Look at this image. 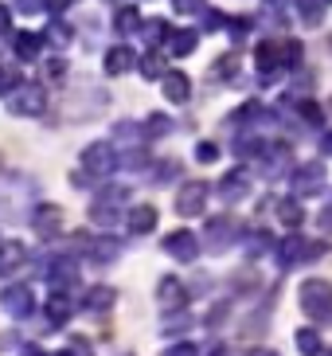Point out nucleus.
Instances as JSON below:
<instances>
[{"label": "nucleus", "instance_id": "obj_1", "mask_svg": "<svg viewBox=\"0 0 332 356\" xmlns=\"http://www.w3.org/2000/svg\"><path fill=\"white\" fill-rule=\"evenodd\" d=\"M297 302H301V309L317 325H332V282H324V278H309V282H301Z\"/></svg>", "mask_w": 332, "mask_h": 356}, {"label": "nucleus", "instance_id": "obj_2", "mask_svg": "<svg viewBox=\"0 0 332 356\" xmlns=\"http://www.w3.org/2000/svg\"><path fill=\"white\" fill-rule=\"evenodd\" d=\"M12 114H20V118H40L43 110H47V86L40 83H24L12 90V102H8Z\"/></svg>", "mask_w": 332, "mask_h": 356}, {"label": "nucleus", "instance_id": "obj_3", "mask_svg": "<svg viewBox=\"0 0 332 356\" xmlns=\"http://www.w3.org/2000/svg\"><path fill=\"white\" fill-rule=\"evenodd\" d=\"M78 165H83L86 177H110V172L117 168V149L110 145V141H94V145L83 149Z\"/></svg>", "mask_w": 332, "mask_h": 356}, {"label": "nucleus", "instance_id": "obj_4", "mask_svg": "<svg viewBox=\"0 0 332 356\" xmlns=\"http://www.w3.org/2000/svg\"><path fill=\"white\" fill-rule=\"evenodd\" d=\"M324 180H329V168H324V161H309V165H301L297 172H293V196L297 200H309L317 196V192L324 188Z\"/></svg>", "mask_w": 332, "mask_h": 356}, {"label": "nucleus", "instance_id": "obj_5", "mask_svg": "<svg viewBox=\"0 0 332 356\" xmlns=\"http://www.w3.org/2000/svg\"><path fill=\"white\" fill-rule=\"evenodd\" d=\"M309 259V243H305V235H285V239L274 247V262H278V270L285 274V270H293V266H301V262Z\"/></svg>", "mask_w": 332, "mask_h": 356}, {"label": "nucleus", "instance_id": "obj_6", "mask_svg": "<svg viewBox=\"0 0 332 356\" xmlns=\"http://www.w3.org/2000/svg\"><path fill=\"white\" fill-rule=\"evenodd\" d=\"M235 235H239V220H231V216H215V220H208V227H204L208 251H227L231 243H235Z\"/></svg>", "mask_w": 332, "mask_h": 356}, {"label": "nucleus", "instance_id": "obj_7", "mask_svg": "<svg viewBox=\"0 0 332 356\" xmlns=\"http://www.w3.org/2000/svg\"><path fill=\"white\" fill-rule=\"evenodd\" d=\"M47 278H51L55 293H67L71 286H78V259H71V254H55V259L47 262Z\"/></svg>", "mask_w": 332, "mask_h": 356}, {"label": "nucleus", "instance_id": "obj_8", "mask_svg": "<svg viewBox=\"0 0 332 356\" xmlns=\"http://www.w3.org/2000/svg\"><path fill=\"white\" fill-rule=\"evenodd\" d=\"M208 184L204 180H188L184 188L176 192V211L184 216V220H192V216H199L204 211V204H208Z\"/></svg>", "mask_w": 332, "mask_h": 356}, {"label": "nucleus", "instance_id": "obj_9", "mask_svg": "<svg viewBox=\"0 0 332 356\" xmlns=\"http://www.w3.org/2000/svg\"><path fill=\"white\" fill-rule=\"evenodd\" d=\"M290 145H281V141H274V145H266L258 153V161H262V177L266 180H278L281 172H285V168H290Z\"/></svg>", "mask_w": 332, "mask_h": 356}, {"label": "nucleus", "instance_id": "obj_10", "mask_svg": "<svg viewBox=\"0 0 332 356\" xmlns=\"http://www.w3.org/2000/svg\"><path fill=\"white\" fill-rule=\"evenodd\" d=\"M31 227H35V235H43V239L63 235V208H55V204H40V208L31 211Z\"/></svg>", "mask_w": 332, "mask_h": 356}, {"label": "nucleus", "instance_id": "obj_11", "mask_svg": "<svg viewBox=\"0 0 332 356\" xmlns=\"http://www.w3.org/2000/svg\"><path fill=\"white\" fill-rule=\"evenodd\" d=\"M0 305H4V314L16 317V321H24V317H31V290L28 286H4V293H0Z\"/></svg>", "mask_w": 332, "mask_h": 356}, {"label": "nucleus", "instance_id": "obj_12", "mask_svg": "<svg viewBox=\"0 0 332 356\" xmlns=\"http://www.w3.org/2000/svg\"><path fill=\"white\" fill-rule=\"evenodd\" d=\"M165 254H172L176 262H196L199 239L192 231H172V235H165Z\"/></svg>", "mask_w": 332, "mask_h": 356}, {"label": "nucleus", "instance_id": "obj_13", "mask_svg": "<svg viewBox=\"0 0 332 356\" xmlns=\"http://www.w3.org/2000/svg\"><path fill=\"white\" fill-rule=\"evenodd\" d=\"M247 192H250L247 168H235V172H227V177L219 180V200H223V204H239V200H247Z\"/></svg>", "mask_w": 332, "mask_h": 356}, {"label": "nucleus", "instance_id": "obj_14", "mask_svg": "<svg viewBox=\"0 0 332 356\" xmlns=\"http://www.w3.org/2000/svg\"><path fill=\"white\" fill-rule=\"evenodd\" d=\"M156 302L165 305V309H180V305H188V286L168 274V278H160V286H156Z\"/></svg>", "mask_w": 332, "mask_h": 356}, {"label": "nucleus", "instance_id": "obj_15", "mask_svg": "<svg viewBox=\"0 0 332 356\" xmlns=\"http://www.w3.org/2000/svg\"><path fill=\"white\" fill-rule=\"evenodd\" d=\"M254 67H258L266 79H270L274 71L281 67V43H274V40H262L258 47H254Z\"/></svg>", "mask_w": 332, "mask_h": 356}, {"label": "nucleus", "instance_id": "obj_16", "mask_svg": "<svg viewBox=\"0 0 332 356\" xmlns=\"http://www.w3.org/2000/svg\"><path fill=\"white\" fill-rule=\"evenodd\" d=\"M137 67V51L133 47H110V51H106V74H129Z\"/></svg>", "mask_w": 332, "mask_h": 356}, {"label": "nucleus", "instance_id": "obj_17", "mask_svg": "<svg viewBox=\"0 0 332 356\" xmlns=\"http://www.w3.org/2000/svg\"><path fill=\"white\" fill-rule=\"evenodd\" d=\"M165 98L176 102V106H184L188 98H192V79H188L184 71H168L165 74Z\"/></svg>", "mask_w": 332, "mask_h": 356}, {"label": "nucleus", "instance_id": "obj_18", "mask_svg": "<svg viewBox=\"0 0 332 356\" xmlns=\"http://www.w3.org/2000/svg\"><path fill=\"white\" fill-rule=\"evenodd\" d=\"M24 254H28V247H24L20 239H0V278L16 270L24 262Z\"/></svg>", "mask_w": 332, "mask_h": 356}, {"label": "nucleus", "instance_id": "obj_19", "mask_svg": "<svg viewBox=\"0 0 332 356\" xmlns=\"http://www.w3.org/2000/svg\"><path fill=\"white\" fill-rule=\"evenodd\" d=\"M153 227H156V208L153 204H137V208L129 211V231H133V235H149Z\"/></svg>", "mask_w": 332, "mask_h": 356}, {"label": "nucleus", "instance_id": "obj_20", "mask_svg": "<svg viewBox=\"0 0 332 356\" xmlns=\"http://www.w3.org/2000/svg\"><path fill=\"white\" fill-rule=\"evenodd\" d=\"M117 302V293H114V286H94L90 293H86L83 298V305L86 309H90V314H106V309H110V305Z\"/></svg>", "mask_w": 332, "mask_h": 356}, {"label": "nucleus", "instance_id": "obj_21", "mask_svg": "<svg viewBox=\"0 0 332 356\" xmlns=\"http://www.w3.org/2000/svg\"><path fill=\"white\" fill-rule=\"evenodd\" d=\"M40 47H43V35H35V32H16L12 35V51L20 55V59H35Z\"/></svg>", "mask_w": 332, "mask_h": 356}, {"label": "nucleus", "instance_id": "obj_22", "mask_svg": "<svg viewBox=\"0 0 332 356\" xmlns=\"http://www.w3.org/2000/svg\"><path fill=\"white\" fill-rule=\"evenodd\" d=\"M43 314H47L51 325H67V317H71V298L67 293H51L47 305H43Z\"/></svg>", "mask_w": 332, "mask_h": 356}, {"label": "nucleus", "instance_id": "obj_23", "mask_svg": "<svg viewBox=\"0 0 332 356\" xmlns=\"http://www.w3.org/2000/svg\"><path fill=\"white\" fill-rule=\"evenodd\" d=\"M168 51L172 55H180V59H184V55H192L199 47V32H168Z\"/></svg>", "mask_w": 332, "mask_h": 356}, {"label": "nucleus", "instance_id": "obj_24", "mask_svg": "<svg viewBox=\"0 0 332 356\" xmlns=\"http://www.w3.org/2000/svg\"><path fill=\"white\" fill-rule=\"evenodd\" d=\"M274 251V235H270V231H250V235H247V259L250 262H254V259H262V254H270Z\"/></svg>", "mask_w": 332, "mask_h": 356}, {"label": "nucleus", "instance_id": "obj_25", "mask_svg": "<svg viewBox=\"0 0 332 356\" xmlns=\"http://www.w3.org/2000/svg\"><path fill=\"white\" fill-rule=\"evenodd\" d=\"M293 341H297V353L301 356H321V333H317V329H309V325H305V329H297V333H293Z\"/></svg>", "mask_w": 332, "mask_h": 356}, {"label": "nucleus", "instance_id": "obj_26", "mask_svg": "<svg viewBox=\"0 0 332 356\" xmlns=\"http://www.w3.org/2000/svg\"><path fill=\"white\" fill-rule=\"evenodd\" d=\"M90 254H94V262H114L117 254H122V243L110 239V235H102V239L90 243Z\"/></svg>", "mask_w": 332, "mask_h": 356}, {"label": "nucleus", "instance_id": "obj_27", "mask_svg": "<svg viewBox=\"0 0 332 356\" xmlns=\"http://www.w3.org/2000/svg\"><path fill=\"white\" fill-rule=\"evenodd\" d=\"M278 220L285 223L290 231H297V227L305 223V216H301V204H297V200H281V204H278Z\"/></svg>", "mask_w": 332, "mask_h": 356}, {"label": "nucleus", "instance_id": "obj_28", "mask_svg": "<svg viewBox=\"0 0 332 356\" xmlns=\"http://www.w3.org/2000/svg\"><path fill=\"white\" fill-rule=\"evenodd\" d=\"M114 28H117L122 35L137 32V28H141V12H137L133 4H125V8H117V16H114Z\"/></svg>", "mask_w": 332, "mask_h": 356}, {"label": "nucleus", "instance_id": "obj_29", "mask_svg": "<svg viewBox=\"0 0 332 356\" xmlns=\"http://www.w3.org/2000/svg\"><path fill=\"white\" fill-rule=\"evenodd\" d=\"M262 149H266V141H262V137H254V134H242L239 141H235V153H239L242 161H250V157H258Z\"/></svg>", "mask_w": 332, "mask_h": 356}, {"label": "nucleus", "instance_id": "obj_30", "mask_svg": "<svg viewBox=\"0 0 332 356\" xmlns=\"http://www.w3.org/2000/svg\"><path fill=\"white\" fill-rule=\"evenodd\" d=\"M324 4H329V0H297V12H301L305 24H321L324 20Z\"/></svg>", "mask_w": 332, "mask_h": 356}, {"label": "nucleus", "instance_id": "obj_31", "mask_svg": "<svg viewBox=\"0 0 332 356\" xmlns=\"http://www.w3.org/2000/svg\"><path fill=\"white\" fill-rule=\"evenodd\" d=\"M172 134V118L168 114H149L145 118V137H165Z\"/></svg>", "mask_w": 332, "mask_h": 356}, {"label": "nucleus", "instance_id": "obj_32", "mask_svg": "<svg viewBox=\"0 0 332 356\" xmlns=\"http://www.w3.org/2000/svg\"><path fill=\"white\" fill-rule=\"evenodd\" d=\"M141 74H145V79H165V55H156V51H149L145 59H141Z\"/></svg>", "mask_w": 332, "mask_h": 356}, {"label": "nucleus", "instance_id": "obj_33", "mask_svg": "<svg viewBox=\"0 0 332 356\" xmlns=\"http://www.w3.org/2000/svg\"><path fill=\"white\" fill-rule=\"evenodd\" d=\"M16 86H20V67L4 63V67H0V95H12Z\"/></svg>", "mask_w": 332, "mask_h": 356}, {"label": "nucleus", "instance_id": "obj_34", "mask_svg": "<svg viewBox=\"0 0 332 356\" xmlns=\"http://www.w3.org/2000/svg\"><path fill=\"white\" fill-rule=\"evenodd\" d=\"M141 32H145L149 43H165L168 40V24L165 20H145L141 24Z\"/></svg>", "mask_w": 332, "mask_h": 356}, {"label": "nucleus", "instance_id": "obj_35", "mask_svg": "<svg viewBox=\"0 0 332 356\" xmlns=\"http://www.w3.org/2000/svg\"><path fill=\"white\" fill-rule=\"evenodd\" d=\"M71 24H63V20H55L51 28H47V40L55 43V47H67V43H71Z\"/></svg>", "mask_w": 332, "mask_h": 356}, {"label": "nucleus", "instance_id": "obj_36", "mask_svg": "<svg viewBox=\"0 0 332 356\" xmlns=\"http://www.w3.org/2000/svg\"><path fill=\"white\" fill-rule=\"evenodd\" d=\"M114 141H122V145H137L141 134H137L133 122H117V126H114Z\"/></svg>", "mask_w": 332, "mask_h": 356}, {"label": "nucleus", "instance_id": "obj_37", "mask_svg": "<svg viewBox=\"0 0 332 356\" xmlns=\"http://www.w3.org/2000/svg\"><path fill=\"white\" fill-rule=\"evenodd\" d=\"M301 55H305V47H301V40H290L285 43V71H297V67H301Z\"/></svg>", "mask_w": 332, "mask_h": 356}, {"label": "nucleus", "instance_id": "obj_38", "mask_svg": "<svg viewBox=\"0 0 332 356\" xmlns=\"http://www.w3.org/2000/svg\"><path fill=\"white\" fill-rule=\"evenodd\" d=\"M196 161H199V165H215V161H219V145H215V141H199V145H196Z\"/></svg>", "mask_w": 332, "mask_h": 356}, {"label": "nucleus", "instance_id": "obj_39", "mask_svg": "<svg viewBox=\"0 0 332 356\" xmlns=\"http://www.w3.org/2000/svg\"><path fill=\"white\" fill-rule=\"evenodd\" d=\"M90 220H94V223H102V227H110V223H117V208L94 204V208H90Z\"/></svg>", "mask_w": 332, "mask_h": 356}, {"label": "nucleus", "instance_id": "obj_40", "mask_svg": "<svg viewBox=\"0 0 332 356\" xmlns=\"http://www.w3.org/2000/svg\"><path fill=\"white\" fill-rule=\"evenodd\" d=\"M235 67H239V55L235 51L223 55V59H215V74H223V79H235Z\"/></svg>", "mask_w": 332, "mask_h": 356}, {"label": "nucleus", "instance_id": "obj_41", "mask_svg": "<svg viewBox=\"0 0 332 356\" xmlns=\"http://www.w3.org/2000/svg\"><path fill=\"white\" fill-rule=\"evenodd\" d=\"M227 28H231V40L239 43V40H247V32H250V20H247V16H235V20H227Z\"/></svg>", "mask_w": 332, "mask_h": 356}, {"label": "nucleus", "instance_id": "obj_42", "mask_svg": "<svg viewBox=\"0 0 332 356\" xmlns=\"http://www.w3.org/2000/svg\"><path fill=\"white\" fill-rule=\"evenodd\" d=\"M301 118H305V122H309V126H321V106H317V102H301Z\"/></svg>", "mask_w": 332, "mask_h": 356}, {"label": "nucleus", "instance_id": "obj_43", "mask_svg": "<svg viewBox=\"0 0 332 356\" xmlns=\"http://www.w3.org/2000/svg\"><path fill=\"white\" fill-rule=\"evenodd\" d=\"M188 325H192V314H176V317L165 321V333H180V329H188Z\"/></svg>", "mask_w": 332, "mask_h": 356}, {"label": "nucleus", "instance_id": "obj_44", "mask_svg": "<svg viewBox=\"0 0 332 356\" xmlns=\"http://www.w3.org/2000/svg\"><path fill=\"white\" fill-rule=\"evenodd\" d=\"M165 356H199V348L192 345V341H180V345H172Z\"/></svg>", "mask_w": 332, "mask_h": 356}, {"label": "nucleus", "instance_id": "obj_45", "mask_svg": "<svg viewBox=\"0 0 332 356\" xmlns=\"http://www.w3.org/2000/svg\"><path fill=\"white\" fill-rule=\"evenodd\" d=\"M63 74H67V63H63V59H51V63L43 67V79H63Z\"/></svg>", "mask_w": 332, "mask_h": 356}, {"label": "nucleus", "instance_id": "obj_46", "mask_svg": "<svg viewBox=\"0 0 332 356\" xmlns=\"http://www.w3.org/2000/svg\"><path fill=\"white\" fill-rule=\"evenodd\" d=\"M172 8L176 12H199L204 8V0H172Z\"/></svg>", "mask_w": 332, "mask_h": 356}, {"label": "nucleus", "instance_id": "obj_47", "mask_svg": "<svg viewBox=\"0 0 332 356\" xmlns=\"http://www.w3.org/2000/svg\"><path fill=\"white\" fill-rule=\"evenodd\" d=\"M12 32V12H8V4H0V35H8Z\"/></svg>", "mask_w": 332, "mask_h": 356}, {"label": "nucleus", "instance_id": "obj_48", "mask_svg": "<svg viewBox=\"0 0 332 356\" xmlns=\"http://www.w3.org/2000/svg\"><path fill=\"white\" fill-rule=\"evenodd\" d=\"M176 172H180V165H176V161H168V165L156 168V180H168V177H176Z\"/></svg>", "mask_w": 332, "mask_h": 356}, {"label": "nucleus", "instance_id": "obj_49", "mask_svg": "<svg viewBox=\"0 0 332 356\" xmlns=\"http://www.w3.org/2000/svg\"><path fill=\"white\" fill-rule=\"evenodd\" d=\"M223 321H227V305H215V309H211V317H208V325L215 329V325H223Z\"/></svg>", "mask_w": 332, "mask_h": 356}, {"label": "nucleus", "instance_id": "obj_50", "mask_svg": "<svg viewBox=\"0 0 332 356\" xmlns=\"http://www.w3.org/2000/svg\"><path fill=\"white\" fill-rule=\"evenodd\" d=\"M223 24H227V20H223V16H219V12H204V28H223Z\"/></svg>", "mask_w": 332, "mask_h": 356}, {"label": "nucleus", "instance_id": "obj_51", "mask_svg": "<svg viewBox=\"0 0 332 356\" xmlns=\"http://www.w3.org/2000/svg\"><path fill=\"white\" fill-rule=\"evenodd\" d=\"M317 223H321V231H332V208H324L321 216H317Z\"/></svg>", "mask_w": 332, "mask_h": 356}, {"label": "nucleus", "instance_id": "obj_52", "mask_svg": "<svg viewBox=\"0 0 332 356\" xmlns=\"http://www.w3.org/2000/svg\"><path fill=\"white\" fill-rule=\"evenodd\" d=\"M321 153H324V157H332V129H329V134H321Z\"/></svg>", "mask_w": 332, "mask_h": 356}, {"label": "nucleus", "instance_id": "obj_53", "mask_svg": "<svg viewBox=\"0 0 332 356\" xmlns=\"http://www.w3.org/2000/svg\"><path fill=\"white\" fill-rule=\"evenodd\" d=\"M16 4H20L24 12H40V4H43V0H16Z\"/></svg>", "mask_w": 332, "mask_h": 356}, {"label": "nucleus", "instance_id": "obj_54", "mask_svg": "<svg viewBox=\"0 0 332 356\" xmlns=\"http://www.w3.org/2000/svg\"><path fill=\"white\" fill-rule=\"evenodd\" d=\"M43 4H47V8H51V12H63V8H67V4H71V0H43Z\"/></svg>", "mask_w": 332, "mask_h": 356}, {"label": "nucleus", "instance_id": "obj_55", "mask_svg": "<svg viewBox=\"0 0 332 356\" xmlns=\"http://www.w3.org/2000/svg\"><path fill=\"white\" fill-rule=\"evenodd\" d=\"M247 356H281V353H274V348H250Z\"/></svg>", "mask_w": 332, "mask_h": 356}, {"label": "nucleus", "instance_id": "obj_56", "mask_svg": "<svg viewBox=\"0 0 332 356\" xmlns=\"http://www.w3.org/2000/svg\"><path fill=\"white\" fill-rule=\"evenodd\" d=\"M20 356H47V353H43V348H35V345H28V348H24Z\"/></svg>", "mask_w": 332, "mask_h": 356}, {"label": "nucleus", "instance_id": "obj_57", "mask_svg": "<svg viewBox=\"0 0 332 356\" xmlns=\"http://www.w3.org/2000/svg\"><path fill=\"white\" fill-rule=\"evenodd\" d=\"M211 356H227V348H223V345H215V348H211Z\"/></svg>", "mask_w": 332, "mask_h": 356}, {"label": "nucleus", "instance_id": "obj_58", "mask_svg": "<svg viewBox=\"0 0 332 356\" xmlns=\"http://www.w3.org/2000/svg\"><path fill=\"white\" fill-rule=\"evenodd\" d=\"M59 356H71V348H67V353H59Z\"/></svg>", "mask_w": 332, "mask_h": 356}, {"label": "nucleus", "instance_id": "obj_59", "mask_svg": "<svg viewBox=\"0 0 332 356\" xmlns=\"http://www.w3.org/2000/svg\"><path fill=\"white\" fill-rule=\"evenodd\" d=\"M324 356H332V348H329V353H324Z\"/></svg>", "mask_w": 332, "mask_h": 356}, {"label": "nucleus", "instance_id": "obj_60", "mask_svg": "<svg viewBox=\"0 0 332 356\" xmlns=\"http://www.w3.org/2000/svg\"><path fill=\"white\" fill-rule=\"evenodd\" d=\"M329 4H332V0H329Z\"/></svg>", "mask_w": 332, "mask_h": 356}]
</instances>
